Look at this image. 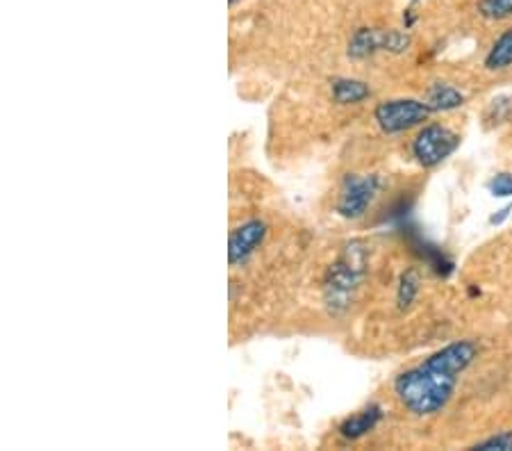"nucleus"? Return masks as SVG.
Returning a JSON list of instances; mask_svg holds the SVG:
<instances>
[{"label": "nucleus", "mask_w": 512, "mask_h": 451, "mask_svg": "<svg viewBox=\"0 0 512 451\" xmlns=\"http://www.w3.org/2000/svg\"><path fill=\"white\" fill-rule=\"evenodd\" d=\"M478 347L469 340L451 342L415 369L396 376L394 392L408 413L431 417L442 413L453 397L458 376L474 363Z\"/></svg>", "instance_id": "nucleus-1"}, {"label": "nucleus", "mask_w": 512, "mask_h": 451, "mask_svg": "<svg viewBox=\"0 0 512 451\" xmlns=\"http://www.w3.org/2000/svg\"><path fill=\"white\" fill-rule=\"evenodd\" d=\"M237 3V0H230V5H235Z\"/></svg>", "instance_id": "nucleus-18"}, {"label": "nucleus", "mask_w": 512, "mask_h": 451, "mask_svg": "<svg viewBox=\"0 0 512 451\" xmlns=\"http://www.w3.org/2000/svg\"><path fill=\"white\" fill-rule=\"evenodd\" d=\"M433 110L428 108L426 101H417V98H394V101H383L374 110V119L378 128L387 135L406 133L410 128H417L421 123L428 121Z\"/></svg>", "instance_id": "nucleus-3"}, {"label": "nucleus", "mask_w": 512, "mask_h": 451, "mask_svg": "<svg viewBox=\"0 0 512 451\" xmlns=\"http://www.w3.org/2000/svg\"><path fill=\"white\" fill-rule=\"evenodd\" d=\"M412 44V37L408 32L401 30H376V28H360L353 32L349 55L353 60H365V57L390 51V53H403L408 51Z\"/></svg>", "instance_id": "nucleus-5"}, {"label": "nucleus", "mask_w": 512, "mask_h": 451, "mask_svg": "<svg viewBox=\"0 0 512 451\" xmlns=\"http://www.w3.org/2000/svg\"><path fill=\"white\" fill-rule=\"evenodd\" d=\"M458 146L460 137L451 128L431 123V126L421 128L417 137L412 139V155H415L421 167L433 169L447 160L451 153H456Z\"/></svg>", "instance_id": "nucleus-4"}, {"label": "nucleus", "mask_w": 512, "mask_h": 451, "mask_svg": "<svg viewBox=\"0 0 512 451\" xmlns=\"http://www.w3.org/2000/svg\"><path fill=\"white\" fill-rule=\"evenodd\" d=\"M264 237H267V224L260 219L246 221V224L235 228L228 242L230 265H242L244 260H249L251 253L264 242Z\"/></svg>", "instance_id": "nucleus-7"}, {"label": "nucleus", "mask_w": 512, "mask_h": 451, "mask_svg": "<svg viewBox=\"0 0 512 451\" xmlns=\"http://www.w3.org/2000/svg\"><path fill=\"white\" fill-rule=\"evenodd\" d=\"M367 276V249L365 244L353 240L344 246L340 260L330 265L324 281V301L333 315L349 310L355 292Z\"/></svg>", "instance_id": "nucleus-2"}, {"label": "nucleus", "mask_w": 512, "mask_h": 451, "mask_svg": "<svg viewBox=\"0 0 512 451\" xmlns=\"http://www.w3.org/2000/svg\"><path fill=\"white\" fill-rule=\"evenodd\" d=\"M378 185H381V180L376 176H346L340 192V201H337V212H340L344 219L365 217L371 201L376 199Z\"/></svg>", "instance_id": "nucleus-6"}, {"label": "nucleus", "mask_w": 512, "mask_h": 451, "mask_svg": "<svg viewBox=\"0 0 512 451\" xmlns=\"http://www.w3.org/2000/svg\"><path fill=\"white\" fill-rule=\"evenodd\" d=\"M510 212H512V205H506V208H503V210H499V215H494V217H490V224H492V226H497V224H501V221H503V219H506V217L510 215Z\"/></svg>", "instance_id": "nucleus-17"}, {"label": "nucleus", "mask_w": 512, "mask_h": 451, "mask_svg": "<svg viewBox=\"0 0 512 451\" xmlns=\"http://www.w3.org/2000/svg\"><path fill=\"white\" fill-rule=\"evenodd\" d=\"M478 14L490 21H501L512 16V0H478Z\"/></svg>", "instance_id": "nucleus-13"}, {"label": "nucleus", "mask_w": 512, "mask_h": 451, "mask_svg": "<svg viewBox=\"0 0 512 451\" xmlns=\"http://www.w3.org/2000/svg\"><path fill=\"white\" fill-rule=\"evenodd\" d=\"M383 420V408L378 404H371L360 413H355L349 420H344L340 426V436L346 440H358L362 436H367L369 431H374L378 422Z\"/></svg>", "instance_id": "nucleus-8"}, {"label": "nucleus", "mask_w": 512, "mask_h": 451, "mask_svg": "<svg viewBox=\"0 0 512 451\" xmlns=\"http://www.w3.org/2000/svg\"><path fill=\"white\" fill-rule=\"evenodd\" d=\"M487 190L497 199H508L512 196V174H497L487 183Z\"/></svg>", "instance_id": "nucleus-15"}, {"label": "nucleus", "mask_w": 512, "mask_h": 451, "mask_svg": "<svg viewBox=\"0 0 512 451\" xmlns=\"http://www.w3.org/2000/svg\"><path fill=\"white\" fill-rule=\"evenodd\" d=\"M371 96V89L367 82L353 80V78H337L333 80V98L340 105H355L362 103Z\"/></svg>", "instance_id": "nucleus-10"}, {"label": "nucleus", "mask_w": 512, "mask_h": 451, "mask_svg": "<svg viewBox=\"0 0 512 451\" xmlns=\"http://www.w3.org/2000/svg\"><path fill=\"white\" fill-rule=\"evenodd\" d=\"M419 274L415 269H408L406 274H401L399 287H396V303H399L401 310H408L412 303H415L419 294Z\"/></svg>", "instance_id": "nucleus-12"}, {"label": "nucleus", "mask_w": 512, "mask_h": 451, "mask_svg": "<svg viewBox=\"0 0 512 451\" xmlns=\"http://www.w3.org/2000/svg\"><path fill=\"white\" fill-rule=\"evenodd\" d=\"M426 105L433 112H451L465 105V96L449 82H435L426 92Z\"/></svg>", "instance_id": "nucleus-9"}, {"label": "nucleus", "mask_w": 512, "mask_h": 451, "mask_svg": "<svg viewBox=\"0 0 512 451\" xmlns=\"http://www.w3.org/2000/svg\"><path fill=\"white\" fill-rule=\"evenodd\" d=\"M490 112H492V117L497 123L503 121V119H508V114L512 112V98L510 96L494 98L492 105H490Z\"/></svg>", "instance_id": "nucleus-16"}, {"label": "nucleus", "mask_w": 512, "mask_h": 451, "mask_svg": "<svg viewBox=\"0 0 512 451\" xmlns=\"http://www.w3.org/2000/svg\"><path fill=\"white\" fill-rule=\"evenodd\" d=\"M485 67L490 71H506L512 67V28L494 41L490 53L485 55Z\"/></svg>", "instance_id": "nucleus-11"}, {"label": "nucleus", "mask_w": 512, "mask_h": 451, "mask_svg": "<svg viewBox=\"0 0 512 451\" xmlns=\"http://www.w3.org/2000/svg\"><path fill=\"white\" fill-rule=\"evenodd\" d=\"M474 449H481V451H512V431H501V433H497V436L478 442V445H474Z\"/></svg>", "instance_id": "nucleus-14"}]
</instances>
